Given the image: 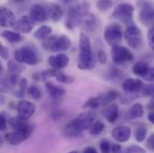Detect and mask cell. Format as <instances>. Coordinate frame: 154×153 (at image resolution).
Returning <instances> with one entry per match:
<instances>
[{"mask_svg": "<svg viewBox=\"0 0 154 153\" xmlns=\"http://www.w3.org/2000/svg\"><path fill=\"white\" fill-rule=\"evenodd\" d=\"M94 122L95 114L91 110L84 111L75 116L65 126L64 133L67 137H79L83 131L90 130Z\"/></svg>", "mask_w": 154, "mask_h": 153, "instance_id": "1", "label": "cell"}, {"mask_svg": "<svg viewBox=\"0 0 154 153\" xmlns=\"http://www.w3.org/2000/svg\"><path fill=\"white\" fill-rule=\"evenodd\" d=\"M141 7L139 11V20L140 22L147 27L154 26V6L150 3L143 2L141 3Z\"/></svg>", "mask_w": 154, "mask_h": 153, "instance_id": "10", "label": "cell"}, {"mask_svg": "<svg viewBox=\"0 0 154 153\" xmlns=\"http://www.w3.org/2000/svg\"><path fill=\"white\" fill-rule=\"evenodd\" d=\"M96 60L93 55L91 41L90 38L81 33L79 38V55H78V68L81 70H91L95 67Z\"/></svg>", "mask_w": 154, "mask_h": 153, "instance_id": "2", "label": "cell"}, {"mask_svg": "<svg viewBox=\"0 0 154 153\" xmlns=\"http://www.w3.org/2000/svg\"><path fill=\"white\" fill-rule=\"evenodd\" d=\"M131 134H132L131 128L126 125H121V126L116 127L111 133L113 139L119 143L126 142L130 139Z\"/></svg>", "mask_w": 154, "mask_h": 153, "instance_id": "18", "label": "cell"}, {"mask_svg": "<svg viewBox=\"0 0 154 153\" xmlns=\"http://www.w3.org/2000/svg\"><path fill=\"white\" fill-rule=\"evenodd\" d=\"M9 123L14 131H28L31 129H34V126L31 124L28 121L23 120L18 116L10 118Z\"/></svg>", "mask_w": 154, "mask_h": 153, "instance_id": "22", "label": "cell"}, {"mask_svg": "<svg viewBox=\"0 0 154 153\" xmlns=\"http://www.w3.org/2000/svg\"><path fill=\"white\" fill-rule=\"evenodd\" d=\"M103 37L106 43L112 47L119 45L123 38V32L121 26L116 23L109 24L104 30Z\"/></svg>", "mask_w": 154, "mask_h": 153, "instance_id": "7", "label": "cell"}, {"mask_svg": "<svg viewBox=\"0 0 154 153\" xmlns=\"http://www.w3.org/2000/svg\"><path fill=\"white\" fill-rule=\"evenodd\" d=\"M102 115L109 123H111V124L115 123L119 115L118 105L116 103H112V104H109V106L105 107L102 110Z\"/></svg>", "mask_w": 154, "mask_h": 153, "instance_id": "19", "label": "cell"}, {"mask_svg": "<svg viewBox=\"0 0 154 153\" xmlns=\"http://www.w3.org/2000/svg\"><path fill=\"white\" fill-rule=\"evenodd\" d=\"M90 5L87 2H82L75 4L69 7L67 11V16L66 20V25L68 29L74 30L78 26H81L84 18L90 14Z\"/></svg>", "mask_w": 154, "mask_h": 153, "instance_id": "3", "label": "cell"}, {"mask_svg": "<svg viewBox=\"0 0 154 153\" xmlns=\"http://www.w3.org/2000/svg\"><path fill=\"white\" fill-rule=\"evenodd\" d=\"M122 153H146V151L138 145H130L122 150Z\"/></svg>", "mask_w": 154, "mask_h": 153, "instance_id": "37", "label": "cell"}, {"mask_svg": "<svg viewBox=\"0 0 154 153\" xmlns=\"http://www.w3.org/2000/svg\"><path fill=\"white\" fill-rule=\"evenodd\" d=\"M30 17L34 23H44L48 18L47 8L40 4H35L30 10Z\"/></svg>", "mask_w": 154, "mask_h": 153, "instance_id": "17", "label": "cell"}, {"mask_svg": "<svg viewBox=\"0 0 154 153\" xmlns=\"http://www.w3.org/2000/svg\"><path fill=\"white\" fill-rule=\"evenodd\" d=\"M118 97H119L118 91H116V90H110L107 91L106 93L97 96V99L99 100L100 107L105 108V107L109 106V104H112L113 101H115Z\"/></svg>", "mask_w": 154, "mask_h": 153, "instance_id": "21", "label": "cell"}, {"mask_svg": "<svg viewBox=\"0 0 154 153\" xmlns=\"http://www.w3.org/2000/svg\"><path fill=\"white\" fill-rule=\"evenodd\" d=\"M147 137V128L143 125L138 126L134 131V138L136 142H143Z\"/></svg>", "mask_w": 154, "mask_h": 153, "instance_id": "32", "label": "cell"}, {"mask_svg": "<svg viewBox=\"0 0 154 153\" xmlns=\"http://www.w3.org/2000/svg\"><path fill=\"white\" fill-rule=\"evenodd\" d=\"M105 129V124L102 121L98 120L95 121L93 123V124L91 125V127L90 128V133L93 136H97L100 135Z\"/></svg>", "mask_w": 154, "mask_h": 153, "instance_id": "31", "label": "cell"}, {"mask_svg": "<svg viewBox=\"0 0 154 153\" xmlns=\"http://www.w3.org/2000/svg\"><path fill=\"white\" fill-rule=\"evenodd\" d=\"M52 27L49 25H41L39 28L36 30V32H34L33 36L34 38L39 39V40H44L48 37L51 36L52 33Z\"/></svg>", "mask_w": 154, "mask_h": 153, "instance_id": "27", "label": "cell"}, {"mask_svg": "<svg viewBox=\"0 0 154 153\" xmlns=\"http://www.w3.org/2000/svg\"><path fill=\"white\" fill-rule=\"evenodd\" d=\"M41 44L45 50L50 52H57L58 54L68 50L72 46V40L67 35H51L42 40Z\"/></svg>", "mask_w": 154, "mask_h": 153, "instance_id": "4", "label": "cell"}, {"mask_svg": "<svg viewBox=\"0 0 154 153\" xmlns=\"http://www.w3.org/2000/svg\"><path fill=\"white\" fill-rule=\"evenodd\" d=\"M124 37L125 38L127 45L134 49L139 48L141 47V45L143 44L142 32L134 24H131L126 28V30L124 33Z\"/></svg>", "mask_w": 154, "mask_h": 153, "instance_id": "8", "label": "cell"}, {"mask_svg": "<svg viewBox=\"0 0 154 153\" xmlns=\"http://www.w3.org/2000/svg\"><path fill=\"white\" fill-rule=\"evenodd\" d=\"M15 23V16L11 9L0 6V26L3 28L13 27Z\"/></svg>", "mask_w": 154, "mask_h": 153, "instance_id": "16", "label": "cell"}, {"mask_svg": "<svg viewBox=\"0 0 154 153\" xmlns=\"http://www.w3.org/2000/svg\"><path fill=\"white\" fill-rule=\"evenodd\" d=\"M47 11L48 16L54 22H58L63 17V9L58 4H49L47 8Z\"/></svg>", "mask_w": 154, "mask_h": 153, "instance_id": "24", "label": "cell"}, {"mask_svg": "<svg viewBox=\"0 0 154 153\" xmlns=\"http://www.w3.org/2000/svg\"><path fill=\"white\" fill-rule=\"evenodd\" d=\"M147 118H148V120H149V122H150L151 124H154V111H151V112L148 114Z\"/></svg>", "mask_w": 154, "mask_h": 153, "instance_id": "50", "label": "cell"}, {"mask_svg": "<svg viewBox=\"0 0 154 153\" xmlns=\"http://www.w3.org/2000/svg\"><path fill=\"white\" fill-rule=\"evenodd\" d=\"M97 59L99 61V63H100L101 65H105L108 61V57H107V54L105 53L104 50L102 49H99L97 52Z\"/></svg>", "mask_w": 154, "mask_h": 153, "instance_id": "41", "label": "cell"}, {"mask_svg": "<svg viewBox=\"0 0 154 153\" xmlns=\"http://www.w3.org/2000/svg\"><path fill=\"white\" fill-rule=\"evenodd\" d=\"M82 153H98V151H97V150H96L95 148L89 146V147H86V148L83 150V152Z\"/></svg>", "mask_w": 154, "mask_h": 153, "instance_id": "49", "label": "cell"}, {"mask_svg": "<svg viewBox=\"0 0 154 153\" xmlns=\"http://www.w3.org/2000/svg\"><path fill=\"white\" fill-rule=\"evenodd\" d=\"M27 93L34 99H39L42 96V93H41V90H39L38 86L36 85H32L30 87H28V90H27Z\"/></svg>", "mask_w": 154, "mask_h": 153, "instance_id": "36", "label": "cell"}, {"mask_svg": "<svg viewBox=\"0 0 154 153\" xmlns=\"http://www.w3.org/2000/svg\"><path fill=\"white\" fill-rule=\"evenodd\" d=\"M143 114H144V109L143 105L140 103H134L126 111L125 115V118L126 120H135V119L142 117Z\"/></svg>", "mask_w": 154, "mask_h": 153, "instance_id": "23", "label": "cell"}, {"mask_svg": "<svg viewBox=\"0 0 154 153\" xmlns=\"http://www.w3.org/2000/svg\"><path fill=\"white\" fill-rule=\"evenodd\" d=\"M14 60L21 65L35 66L38 63V57L36 51L30 47H22L14 52Z\"/></svg>", "mask_w": 154, "mask_h": 153, "instance_id": "5", "label": "cell"}, {"mask_svg": "<svg viewBox=\"0 0 154 153\" xmlns=\"http://www.w3.org/2000/svg\"><path fill=\"white\" fill-rule=\"evenodd\" d=\"M150 66L149 64L146 62V61H143V60H140V61H137L132 67V72L134 75H137L139 77H143L145 76L149 70H150Z\"/></svg>", "mask_w": 154, "mask_h": 153, "instance_id": "25", "label": "cell"}, {"mask_svg": "<svg viewBox=\"0 0 154 153\" xmlns=\"http://www.w3.org/2000/svg\"><path fill=\"white\" fill-rule=\"evenodd\" d=\"M113 5H114L113 1H110V0H101V1H98L96 3L97 8L101 12L108 11L109 9H110L113 6Z\"/></svg>", "mask_w": 154, "mask_h": 153, "instance_id": "33", "label": "cell"}, {"mask_svg": "<svg viewBox=\"0 0 154 153\" xmlns=\"http://www.w3.org/2000/svg\"><path fill=\"white\" fill-rule=\"evenodd\" d=\"M1 36L10 43H18L23 40V37L20 33L16 32H13V31H8V30L3 31L1 33Z\"/></svg>", "mask_w": 154, "mask_h": 153, "instance_id": "28", "label": "cell"}, {"mask_svg": "<svg viewBox=\"0 0 154 153\" xmlns=\"http://www.w3.org/2000/svg\"><path fill=\"white\" fill-rule=\"evenodd\" d=\"M7 69H8V73L10 75H20L21 73H23L25 70V67L23 66H22L21 64L17 63L16 61H9L8 65H7Z\"/></svg>", "mask_w": 154, "mask_h": 153, "instance_id": "29", "label": "cell"}, {"mask_svg": "<svg viewBox=\"0 0 154 153\" xmlns=\"http://www.w3.org/2000/svg\"><path fill=\"white\" fill-rule=\"evenodd\" d=\"M28 81L26 78H21L18 82V88L14 91V94L18 98H23L25 95V92L28 90Z\"/></svg>", "mask_w": 154, "mask_h": 153, "instance_id": "30", "label": "cell"}, {"mask_svg": "<svg viewBox=\"0 0 154 153\" xmlns=\"http://www.w3.org/2000/svg\"><path fill=\"white\" fill-rule=\"evenodd\" d=\"M111 58L116 65H122L134 60V55L125 47L117 45L111 48Z\"/></svg>", "mask_w": 154, "mask_h": 153, "instance_id": "9", "label": "cell"}, {"mask_svg": "<svg viewBox=\"0 0 154 153\" xmlns=\"http://www.w3.org/2000/svg\"><path fill=\"white\" fill-rule=\"evenodd\" d=\"M122 146L118 143H114L111 145V153H122Z\"/></svg>", "mask_w": 154, "mask_h": 153, "instance_id": "47", "label": "cell"}, {"mask_svg": "<svg viewBox=\"0 0 154 153\" xmlns=\"http://www.w3.org/2000/svg\"><path fill=\"white\" fill-rule=\"evenodd\" d=\"M34 132V129H31L28 131H13L10 133H7L5 136V142H7L11 145H19L32 134Z\"/></svg>", "mask_w": 154, "mask_h": 153, "instance_id": "11", "label": "cell"}, {"mask_svg": "<svg viewBox=\"0 0 154 153\" xmlns=\"http://www.w3.org/2000/svg\"><path fill=\"white\" fill-rule=\"evenodd\" d=\"M121 75V71H119L116 68L111 69V71L109 72V79H116Z\"/></svg>", "mask_w": 154, "mask_h": 153, "instance_id": "46", "label": "cell"}, {"mask_svg": "<svg viewBox=\"0 0 154 153\" xmlns=\"http://www.w3.org/2000/svg\"><path fill=\"white\" fill-rule=\"evenodd\" d=\"M82 27L88 31V32H93L97 26H98V21L97 18L94 16V14H89L83 20L82 23Z\"/></svg>", "mask_w": 154, "mask_h": 153, "instance_id": "26", "label": "cell"}, {"mask_svg": "<svg viewBox=\"0 0 154 153\" xmlns=\"http://www.w3.org/2000/svg\"><path fill=\"white\" fill-rule=\"evenodd\" d=\"M134 13V7L132 4L121 3L118 4L115 7L112 13V17L125 24L131 25V23H133Z\"/></svg>", "mask_w": 154, "mask_h": 153, "instance_id": "6", "label": "cell"}, {"mask_svg": "<svg viewBox=\"0 0 154 153\" xmlns=\"http://www.w3.org/2000/svg\"><path fill=\"white\" fill-rule=\"evenodd\" d=\"M45 88L48 95L51 97V99H56V100L60 99L66 94V90L63 87L55 85L51 81H47L45 83Z\"/></svg>", "mask_w": 154, "mask_h": 153, "instance_id": "20", "label": "cell"}, {"mask_svg": "<svg viewBox=\"0 0 154 153\" xmlns=\"http://www.w3.org/2000/svg\"><path fill=\"white\" fill-rule=\"evenodd\" d=\"M3 145H4V139L0 136V149L3 147Z\"/></svg>", "mask_w": 154, "mask_h": 153, "instance_id": "51", "label": "cell"}, {"mask_svg": "<svg viewBox=\"0 0 154 153\" xmlns=\"http://www.w3.org/2000/svg\"><path fill=\"white\" fill-rule=\"evenodd\" d=\"M6 125H7V121L5 116L3 114H0V132L5 130Z\"/></svg>", "mask_w": 154, "mask_h": 153, "instance_id": "45", "label": "cell"}, {"mask_svg": "<svg viewBox=\"0 0 154 153\" xmlns=\"http://www.w3.org/2000/svg\"><path fill=\"white\" fill-rule=\"evenodd\" d=\"M143 80L147 81H151V82H154V67H151L148 74L145 76L143 78Z\"/></svg>", "mask_w": 154, "mask_h": 153, "instance_id": "44", "label": "cell"}, {"mask_svg": "<svg viewBox=\"0 0 154 153\" xmlns=\"http://www.w3.org/2000/svg\"><path fill=\"white\" fill-rule=\"evenodd\" d=\"M144 83L140 79L127 78L122 82V89L126 93H138L141 92Z\"/></svg>", "mask_w": 154, "mask_h": 153, "instance_id": "15", "label": "cell"}, {"mask_svg": "<svg viewBox=\"0 0 154 153\" xmlns=\"http://www.w3.org/2000/svg\"><path fill=\"white\" fill-rule=\"evenodd\" d=\"M36 110L35 105L28 100H20L16 106L17 116L23 120L28 121L32 115H34Z\"/></svg>", "mask_w": 154, "mask_h": 153, "instance_id": "12", "label": "cell"}, {"mask_svg": "<svg viewBox=\"0 0 154 153\" xmlns=\"http://www.w3.org/2000/svg\"><path fill=\"white\" fill-rule=\"evenodd\" d=\"M142 95L144 97H152L154 95V82L149 83L147 85L144 84L142 90Z\"/></svg>", "mask_w": 154, "mask_h": 153, "instance_id": "38", "label": "cell"}, {"mask_svg": "<svg viewBox=\"0 0 154 153\" xmlns=\"http://www.w3.org/2000/svg\"><path fill=\"white\" fill-rule=\"evenodd\" d=\"M147 41L150 47L154 51V26L150 28L147 32Z\"/></svg>", "mask_w": 154, "mask_h": 153, "instance_id": "40", "label": "cell"}, {"mask_svg": "<svg viewBox=\"0 0 154 153\" xmlns=\"http://www.w3.org/2000/svg\"><path fill=\"white\" fill-rule=\"evenodd\" d=\"M100 108V103L99 100L97 99V97H91L90 98L85 104L83 105V109H88L90 110H93V109H97Z\"/></svg>", "mask_w": 154, "mask_h": 153, "instance_id": "34", "label": "cell"}, {"mask_svg": "<svg viewBox=\"0 0 154 153\" xmlns=\"http://www.w3.org/2000/svg\"><path fill=\"white\" fill-rule=\"evenodd\" d=\"M67 153H78V151H69V152Z\"/></svg>", "mask_w": 154, "mask_h": 153, "instance_id": "53", "label": "cell"}, {"mask_svg": "<svg viewBox=\"0 0 154 153\" xmlns=\"http://www.w3.org/2000/svg\"><path fill=\"white\" fill-rule=\"evenodd\" d=\"M34 27V22L32 20V18L28 15H23L20 17L18 20L15 21L14 25L13 26L14 32L18 33H23L27 34L30 33Z\"/></svg>", "mask_w": 154, "mask_h": 153, "instance_id": "13", "label": "cell"}, {"mask_svg": "<svg viewBox=\"0 0 154 153\" xmlns=\"http://www.w3.org/2000/svg\"><path fill=\"white\" fill-rule=\"evenodd\" d=\"M69 57L65 53H58L55 56H50L48 59V63L52 69L60 70L66 68L69 64Z\"/></svg>", "mask_w": 154, "mask_h": 153, "instance_id": "14", "label": "cell"}, {"mask_svg": "<svg viewBox=\"0 0 154 153\" xmlns=\"http://www.w3.org/2000/svg\"><path fill=\"white\" fill-rule=\"evenodd\" d=\"M147 108L150 111H154V95L151 97V99H150V102H149Z\"/></svg>", "mask_w": 154, "mask_h": 153, "instance_id": "48", "label": "cell"}, {"mask_svg": "<svg viewBox=\"0 0 154 153\" xmlns=\"http://www.w3.org/2000/svg\"><path fill=\"white\" fill-rule=\"evenodd\" d=\"M0 57L4 59H8L9 58V51L6 47L2 45L0 43Z\"/></svg>", "mask_w": 154, "mask_h": 153, "instance_id": "42", "label": "cell"}, {"mask_svg": "<svg viewBox=\"0 0 154 153\" xmlns=\"http://www.w3.org/2000/svg\"><path fill=\"white\" fill-rule=\"evenodd\" d=\"M3 69H4V68H3V66H2V64H1V62H0V75L3 73Z\"/></svg>", "mask_w": 154, "mask_h": 153, "instance_id": "52", "label": "cell"}, {"mask_svg": "<svg viewBox=\"0 0 154 153\" xmlns=\"http://www.w3.org/2000/svg\"><path fill=\"white\" fill-rule=\"evenodd\" d=\"M57 79V81L58 82H61V83H66V84H69L71 82L74 81V78L70 75H67L66 74H64L63 72L61 71H57V75L55 77Z\"/></svg>", "mask_w": 154, "mask_h": 153, "instance_id": "35", "label": "cell"}, {"mask_svg": "<svg viewBox=\"0 0 154 153\" xmlns=\"http://www.w3.org/2000/svg\"><path fill=\"white\" fill-rule=\"evenodd\" d=\"M146 147L149 149V151L154 152V133H152L147 140L146 142Z\"/></svg>", "mask_w": 154, "mask_h": 153, "instance_id": "43", "label": "cell"}, {"mask_svg": "<svg viewBox=\"0 0 154 153\" xmlns=\"http://www.w3.org/2000/svg\"><path fill=\"white\" fill-rule=\"evenodd\" d=\"M100 150L101 153H111L110 142L106 139L101 140L100 142Z\"/></svg>", "mask_w": 154, "mask_h": 153, "instance_id": "39", "label": "cell"}]
</instances>
